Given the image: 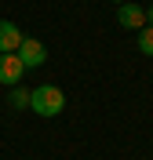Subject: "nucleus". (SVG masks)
<instances>
[{"label": "nucleus", "mask_w": 153, "mask_h": 160, "mask_svg": "<svg viewBox=\"0 0 153 160\" xmlns=\"http://www.w3.org/2000/svg\"><path fill=\"white\" fill-rule=\"evenodd\" d=\"M29 109L37 113V117H59V113L66 109V95H62V88H55V84L33 88L29 91Z\"/></svg>", "instance_id": "1"}, {"label": "nucleus", "mask_w": 153, "mask_h": 160, "mask_svg": "<svg viewBox=\"0 0 153 160\" xmlns=\"http://www.w3.org/2000/svg\"><path fill=\"white\" fill-rule=\"evenodd\" d=\"M18 58H22V66H26V69H40L44 62H48V51H44L40 40L26 37V40H22V48H18Z\"/></svg>", "instance_id": "2"}, {"label": "nucleus", "mask_w": 153, "mask_h": 160, "mask_svg": "<svg viewBox=\"0 0 153 160\" xmlns=\"http://www.w3.org/2000/svg\"><path fill=\"white\" fill-rule=\"evenodd\" d=\"M22 73H26V66H22L18 55H0V84L4 88H18Z\"/></svg>", "instance_id": "3"}, {"label": "nucleus", "mask_w": 153, "mask_h": 160, "mask_svg": "<svg viewBox=\"0 0 153 160\" xmlns=\"http://www.w3.org/2000/svg\"><path fill=\"white\" fill-rule=\"evenodd\" d=\"M117 22H120L124 29H146V8H139V4H131V0H128V4H120V8H117Z\"/></svg>", "instance_id": "4"}, {"label": "nucleus", "mask_w": 153, "mask_h": 160, "mask_svg": "<svg viewBox=\"0 0 153 160\" xmlns=\"http://www.w3.org/2000/svg\"><path fill=\"white\" fill-rule=\"evenodd\" d=\"M22 40H26V37L18 33V26H15V22L0 18V55H18Z\"/></svg>", "instance_id": "5"}, {"label": "nucleus", "mask_w": 153, "mask_h": 160, "mask_svg": "<svg viewBox=\"0 0 153 160\" xmlns=\"http://www.w3.org/2000/svg\"><path fill=\"white\" fill-rule=\"evenodd\" d=\"M8 106H11V109H29V91L22 88V84H18V88H11V95H8Z\"/></svg>", "instance_id": "6"}, {"label": "nucleus", "mask_w": 153, "mask_h": 160, "mask_svg": "<svg viewBox=\"0 0 153 160\" xmlns=\"http://www.w3.org/2000/svg\"><path fill=\"white\" fill-rule=\"evenodd\" d=\"M135 44H139V51H142V55H150V58H153V26H146V29H139V37H135Z\"/></svg>", "instance_id": "7"}, {"label": "nucleus", "mask_w": 153, "mask_h": 160, "mask_svg": "<svg viewBox=\"0 0 153 160\" xmlns=\"http://www.w3.org/2000/svg\"><path fill=\"white\" fill-rule=\"evenodd\" d=\"M146 26H153V8H146Z\"/></svg>", "instance_id": "8"}, {"label": "nucleus", "mask_w": 153, "mask_h": 160, "mask_svg": "<svg viewBox=\"0 0 153 160\" xmlns=\"http://www.w3.org/2000/svg\"><path fill=\"white\" fill-rule=\"evenodd\" d=\"M110 4H117V8H120V4H128V0H110Z\"/></svg>", "instance_id": "9"}]
</instances>
